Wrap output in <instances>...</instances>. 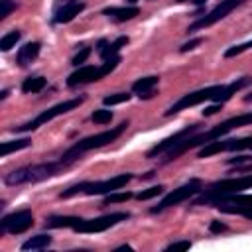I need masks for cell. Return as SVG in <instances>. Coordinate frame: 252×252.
<instances>
[{"instance_id":"1","label":"cell","mask_w":252,"mask_h":252,"mask_svg":"<svg viewBox=\"0 0 252 252\" xmlns=\"http://www.w3.org/2000/svg\"><path fill=\"white\" fill-rule=\"evenodd\" d=\"M248 124H252V110H250V112H244V114H238V116H232V118H226V120H222L220 124L209 128L207 132L193 134V136H189V138L177 142L175 146H171V148L161 156V158H163L161 163H169V161L177 159L181 154H185V152H189V150H193V148H197V146H205V144H209V142H215V140L222 138L224 134H228L230 130L240 128V126H248Z\"/></svg>"},{"instance_id":"2","label":"cell","mask_w":252,"mask_h":252,"mask_svg":"<svg viewBox=\"0 0 252 252\" xmlns=\"http://www.w3.org/2000/svg\"><path fill=\"white\" fill-rule=\"evenodd\" d=\"M126 128H128V122H120L118 126H114V128H110V130H104V132H100V134H94V136H87V138H83V140H79V142H75L69 150H65L63 152V156H61V161L69 167L73 161H77L85 152H91V150H96V148H102V146H106V144H112L114 140H118L124 132H126Z\"/></svg>"},{"instance_id":"3","label":"cell","mask_w":252,"mask_h":252,"mask_svg":"<svg viewBox=\"0 0 252 252\" xmlns=\"http://www.w3.org/2000/svg\"><path fill=\"white\" fill-rule=\"evenodd\" d=\"M67 165L59 159V161H45V163H35V165H26L20 169L10 171L4 177V183L14 187V185H26V183H37V181H45L49 177L59 175Z\"/></svg>"},{"instance_id":"4","label":"cell","mask_w":252,"mask_h":252,"mask_svg":"<svg viewBox=\"0 0 252 252\" xmlns=\"http://www.w3.org/2000/svg\"><path fill=\"white\" fill-rule=\"evenodd\" d=\"M252 187V173L250 175H240V177H230V179H220L211 183L207 189L199 193V197L193 201V205H211L219 197L230 195V193H242L244 189Z\"/></svg>"},{"instance_id":"5","label":"cell","mask_w":252,"mask_h":252,"mask_svg":"<svg viewBox=\"0 0 252 252\" xmlns=\"http://www.w3.org/2000/svg\"><path fill=\"white\" fill-rule=\"evenodd\" d=\"M130 179H132V173H118V175H114L110 179H104V181H83V183H77V185L65 189L59 197L61 199H69V197H75L79 193H85V195H108L112 191L122 189Z\"/></svg>"},{"instance_id":"6","label":"cell","mask_w":252,"mask_h":252,"mask_svg":"<svg viewBox=\"0 0 252 252\" xmlns=\"http://www.w3.org/2000/svg\"><path fill=\"white\" fill-rule=\"evenodd\" d=\"M120 55H114L110 59H106L102 65H81L77 67V71H73L67 77V87H79V85H87V83H96L102 77H106L110 71H114L120 63Z\"/></svg>"},{"instance_id":"7","label":"cell","mask_w":252,"mask_h":252,"mask_svg":"<svg viewBox=\"0 0 252 252\" xmlns=\"http://www.w3.org/2000/svg\"><path fill=\"white\" fill-rule=\"evenodd\" d=\"M83 102H85V96H75V98L63 100V102H59V104H55V106H49L47 110L39 112L33 120H30V122H26V124H22V126H16V128H12V130H14V132H30V130H35V128H39L41 124H45V122H49V120H53V118H57V116H61V114H65V112L77 108V106L83 104Z\"/></svg>"},{"instance_id":"8","label":"cell","mask_w":252,"mask_h":252,"mask_svg":"<svg viewBox=\"0 0 252 252\" xmlns=\"http://www.w3.org/2000/svg\"><path fill=\"white\" fill-rule=\"evenodd\" d=\"M222 89H224V85H213V87H205V89L187 93V94H183L177 102H173L163 114H165V116H173V114H177V112H181V110H187V108H191V106H197V104H201V102H205V100H215V98L222 93Z\"/></svg>"},{"instance_id":"9","label":"cell","mask_w":252,"mask_h":252,"mask_svg":"<svg viewBox=\"0 0 252 252\" xmlns=\"http://www.w3.org/2000/svg\"><path fill=\"white\" fill-rule=\"evenodd\" d=\"M203 191V183L199 181V179H189L185 185H181V187H177V189H173V191H169L156 207H152L150 209V213L152 215H158V213H163L165 209H169V207H175V205H179V203H183V201H187V199H191V197H195V195H199Z\"/></svg>"},{"instance_id":"10","label":"cell","mask_w":252,"mask_h":252,"mask_svg":"<svg viewBox=\"0 0 252 252\" xmlns=\"http://www.w3.org/2000/svg\"><path fill=\"white\" fill-rule=\"evenodd\" d=\"M130 219L128 213H110V215H104V217H96V219H83L73 230L75 232H81V234H94V232H104L108 230L110 226L122 222Z\"/></svg>"},{"instance_id":"11","label":"cell","mask_w":252,"mask_h":252,"mask_svg":"<svg viewBox=\"0 0 252 252\" xmlns=\"http://www.w3.org/2000/svg\"><path fill=\"white\" fill-rule=\"evenodd\" d=\"M252 148V136H246V138H228V140H215V142H209L205 144L197 158H211L215 154H220V152H240V150H250Z\"/></svg>"},{"instance_id":"12","label":"cell","mask_w":252,"mask_h":252,"mask_svg":"<svg viewBox=\"0 0 252 252\" xmlns=\"http://www.w3.org/2000/svg\"><path fill=\"white\" fill-rule=\"evenodd\" d=\"M244 0H222L220 4H217L209 14H205V16H201V18H197L189 28H187V32H197V30H203V28H209V26H213V24H217V22H220L222 18H226L236 6H240Z\"/></svg>"},{"instance_id":"13","label":"cell","mask_w":252,"mask_h":252,"mask_svg":"<svg viewBox=\"0 0 252 252\" xmlns=\"http://www.w3.org/2000/svg\"><path fill=\"white\" fill-rule=\"evenodd\" d=\"M32 226H33V215L30 209L6 215L0 220V232H8V234H22Z\"/></svg>"},{"instance_id":"14","label":"cell","mask_w":252,"mask_h":252,"mask_svg":"<svg viewBox=\"0 0 252 252\" xmlns=\"http://www.w3.org/2000/svg\"><path fill=\"white\" fill-rule=\"evenodd\" d=\"M213 207L220 209L222 213H230V215H240L246 207H252V195H244V193H230L224 197H219L217 201L211 203Z\"/></svg>"},{"instance_id":"15","label":"cell","mask_w":252,"mask_h":252,"mask_svg":"<svg viewBox=\"0 0 252 252\" xmlns=\"http://www.w3.org/2000/svg\"><path fill=\"white\" fill-rule=\"evenodd\" d=\"M199 128H201V124H191V126H185L183 130H179V132H175L173 136H169V138H165V140H161L159 144H156L148 154H146V158H150V159H154V158H159V156H163L171 146H175L177 142H181V140H185V138H189V136H193V134H197L199 132Z\"/></svg>"},{"instance_id":"16","label":"cell","mask_w":252,"mask_h":252,"mask_svg":"<svg viewBox=\"0 0 252 252\" xmlns=\"http://www.w3.org/2000/svg\"><path fill=\"white\" fill-rule=\"evenodd\" d=\"M85 10V2L83 0H59L53 8V24H67L71 22L75 16H79Z\"/></svg>"},{"instance_id":"17","label":"cell","mask_w":252,"mask_h":252,"mask_svg":"<svg viewBox=\"0 0 252 252\" xmlns=\"http://www.w3.org/2000/svg\"><path fill=\"white\" fill-rule=\"evenodd\" d=\"M102 14L116 22H128V20L136 18L140 14V10L136 6H108L102 10Z\"/></svg>"},{"instance_id":"18","label":"cell","mask_w":252,"mask_h":252,"mask_svg":"<svg viewBox=\"0 0 252 252\" xmlns=\"http://www.w3.org/2000/svg\"><path fill=\"white\" fill-rule=\"evenodd\" d=\"M39 49H41V43H39V41H30V43L22 45V47L18 49V55H16L18 65L26 67V65L33 63V61L37 59V55H39Z\"/></svg>"},{"instance_id":"19","label":"cell","mask_w":252,"mask_h":252,"mask_svg":"<svg viewBox=\"0 0 252 252\" xmlns=\"http://www.w3.org/2000/svg\"><path fill=\"white\" fill-rule=\"evenodd\" d=\"M158 83H159V77H156V75H150V77H142V79L134 81V85H132V91H134V93H136V94L142 98L146 93L154 91Z\"/></svg>"},{"instance_id":"20","label":"cell","mask_w":252,"mask_h":252,"mask_svg":"<svg viewBox=\"0 0 252 252\" xmlns=\"http://www.w3.org/2000/svg\"><path fill=\"white\" fill-rule=\"evenodd\" d=\"M83 219L81 217H59V215H53L45 220V224L49 228H75Z\"/></svg>"},{"instance_id":"21","label":"cell","mask_w":252,"mask_h":252,"mask_svg":"<svg viewBox=\"0 0 252 252\" xmlns=\"http://www.w3.org/2000/svg\"><path fill=\"white\" fill-rule=\"evenodd\" d=\"M30 146H32V140H30V138L12 140V142H2V144H0V156L6 158L8 154L18 152V150H24V148H30Z\"/></svg>"},{"instance_id":"22","label":"cell","mask_w":252,"mask_h":252,"mask_svg":"<svg viewBox=\"0 0 252 252\" xmlns=\"http://www.w3.org/2000/svg\"><path fill=\"white\" fill-rule=\"evenodd\" d=\"M49 244H51L49 234H35L22 244V250H41V248H47Z\"/></svg>"},{"instance_id":"23","label":"cell","mask_w":252,"mask_h":252,"mask_svg":"<svg viewBox=\"0 0 252 252\" xmlns=\"http://www.w3.org/2000/svg\"><path fill=\"white\" fill-rule=\"evenodd\" d=\"M45 85H47V79L45 77H28V79H24V83H22V91L24 93H39V91H43L45 89Z\"/></svg>"},{"instance_id":"24","label":"cell","mask_w":252,"mask_h":252,"mask_svg":"<svg viewBox=\"0 0 252 252\" xmlns=\"http://www.w3.org/2000/svg\"><path fill=\"white\" fill-rule=\"evenodd\" d=\"M20 37H22V32H20V30H12V32L4 33L2 39H0V49H2V51H10V49L20 41Z\"/></svg>"},{"instance_id":"25","label":"cell","mask_w":252,"mask_h":252,"mask_svg":"<svg viewBox=\"0 0 252 252\" xmlns=\"http://www.w3.org/2000/svg\"><path fill=\"white\" fill-rule=\"evenodd\" d=\"M226 163H228V165H236V169H238V171H252V156L230 158Z\"/></svg>"},{"instance_id":"26","label":"cell","mask_w":252,"mask_h":252,"mask_svg":"<svg viewBox=\"0 0 252 252\" xmlns=\"http://www.w3.org/2000/svg\"><path fill=\"white\" fill-rule=\"evenodd\" d=\"M130 98H132V94H130V93H114V94H106V96L102 98V102H104L106 106H112V104L128 102Z\"/></svg>"},{"instance_id":"27","label":"cell","mask_w":252,"mask_h":252,"mask_svg":"<svg viewBox=\"0 0 252 252\" xmlns=\"http://www.w3.org/2000/svg\"><path fill=\"white\" fill-rule=\"evenodd\" d=\"M163 191H165V187H163V185H154V187H150V189L140 191V193L136 195V199H138V201H148V199H154V197L161 195Z\"/></svg>"},{"instance_id":"28","label":"cell","mask_w":252,"mask_h":252,"mask_svg":"<svg viewBox=\"0 0 252 252\" xmlns=\"http://www.w3.org/2000/svg\"><path fill=\"white\" fill-rule=\"evenodd\" d=\"M132 197V193L130 191H112V193H108L106 197H104V203L102 205H110V203H124V201H128Z\"/></svg>"},{"instance_id":"29","label":"cell","mask_w":252,"mask_h":252,"mask_svg":"<svg viewBox=\"0 0 252 252\" xmlns=\"http://www.w3.org/2000/svg\"><path fill=\"white\" fill-rule=\"evenodd\" d=\"M126 43H128V37H126V35H120L118 39H114V41L108 45V51H106V59H110V57L118 55V51H120V49H122ZM106 59H104V61H106Z\"/></svg>"},{"instance_id":"30","label":"cell","mask_w":252,"mask_h":252,"mask_svg":"<svg viewBox=\"0 0 252 252\" xmlns=\"http://www.w3.org/2000/svg\"><path fill=\"white\" fill-rule=\"evenodd\" d=\"M91 120H93L94 124H108V122L112 120V112H110L108 108H98V110L93 112Z\"/></svg>"},{"instance_id":"31","label":"cell","mask_w":252,"mask_h":252,"mask_svg":"<svg viewBox=\"0 0 252 252\" xmlns=\"http://www.w3.org/2000/svg\"><path fill=\"white\" fill-rule=\"evenodd\" d=\"M246 49H252V39H250V41H244V43H240V45H232V47H228V49L224 51V57L240 55V53H244Z\"/></svg>"},{"instance_id":"32","label":"cell","mask_w":252,"mask_h":252,"mask_svg":"<svg viewBox=\"0 0 252 252\" xmlns=\"http://www.w3.org/2000/svg\"><path fill=\"white\" fill-rule=\"evenodd\" d=\"M91 53H93V49H91V47H81V51H79V53H75V57L71 59V63H73L75 67H81V65L89 59V55H91Z\"/></svg>"},{"instance_id":"33","label":"cell","mask_w":252,"mask_h":252,"mask_svg":"<svg viewBox=\"0 0 252 252\" xmlns=\"http://www.w3.org/2000/svg\"><path fill=\"white\" fill-rule=\"evenodd\" d=\"M16 8V0H0V20H6Z\"/></svg>"},{"instance_id":"34","label":"cell","mask_w":252,"mask_h":252,"mask_svg":"<svg viewBox=\"0 0 252 252\" xmlns=\"http://www.w3.org/2000/svg\"><path fill=\"white\" fill-rule=\"evenodd\" d=\"M189 248H191V242L189 240H179V242H171L165 250L171 252V250H189Z\"/></svg>"},{"instance_id":"35","label":"cell","mask_w":252,"mask_h":252,"mask_svg":"<svg viewBox=\"0 0 252 252\" xmlns=\"http://www.w3.org/2000/svg\"><path fill=\"white\" fill-rule=\"evenodd\" d=\"M209 230H211L213 234H220V232H224V230H226V224H224V222H220V220H211Z\"/></svg>"},{"instance_id":"36","label":"cell","mask_w":252,"mask_h":252,"mask_svg":"<svg viewBox=\"0 0 252 252\" xmlns=\"http://www.w3.org/2000/svg\"><path fill=\"white\" fill-rule=\"evenodd\" d=\"M201 41H203V37H195V39H191V41H187V43H183L179 51H181V53H185V51H191V49H195V47H197V45H199Z\"/></svg>"},{"instance_id":"37","label":"cell","mask_w":252,"mask_h":252,"mask_svg":"<svg viewBox=\"0 0 252 252\" xmlns=\"http://www.w3.org/2000/svg\"><path fill=\"white\" fill-rule=\"evenodd\" d=\"M108 45H110V43H108L106 39H100V41L96 43V53H98L102 59H106V51H108Z\"/></svg>"},{"instance_id":"38","label":"cell","mask_w":252,"mask_h":252,"mask_svg":"<svg viewBox=\"0 0 252 252\" xmlns=\"http://www.w3.org/2000/svg\"><path fill=\"white\" fill-rule=\"evenodd\" d=\"M220 106H222V104H219V102H215L213 106H207V108L203 110V116H213L215 112H219V110H220Z\"/></svg>"},{"instance_id":"39","label":"cell","mask_w":252,"mask_h":252,"mask_svg":"<svg viewBox=\"0 0 252 252\" xmlns=\"http://www.w3.org/2000/svg\"><path fill=\"white\" fill-rule=\"evenodd\" d=\"M240 215H242L244 219H248V220H252V207H246V209H244V211H242Z\"/></svg>"},{"instance_id":"40","label":"cell","mask_w":252,"mask_h":252,"mask_svg":"<svg viewBox=\"0 0 252 252\" xmlns=\"http://www.w3.org/2000/svg\"><path fill=\"white\" fill-rule=\"evenodd\" d=\"M122 250H132V246L124 244V246H118V248H116V252H122Z\"/></svg>"},{"instance_id":"41","label":"cell","mask_w":252,"mask_h":252,"mask_svg":"<svg viewBox=\"0 0 252 252\" xmlns=\"http://www.w3.org/2000/svg\"><path fill=\"white\" fill-rule=\"evenodd\" d=\"M195 4L197 6H203V4H207V0H195Z\"/></svg>"},{"instance_id":"42","label":"cell","mask_w":252,"mask_h":252,"mask_svg":"<svg viewBox=\"0 0 252 252\" xmlns=\"http://www.w3.org/2000/svg\"><path fill=\"white\" fill-rule=\"evenodd\" d=\"M126 2H132V4H134V2H138V0H126Z\"/></svg>"},{"instance_id":"43","label":"cell","mask_w":252,"mask_h":252,"mask_svg":"<svg viewBox=\"0 0 252 252\" xmlns=\"http://www.w3.org/2000/svg\"><path fill=\"white\" fill-rule=\"evenodd\" d=\"M175 2H187V0H175Z\"/></svg>"}]
</instances>
